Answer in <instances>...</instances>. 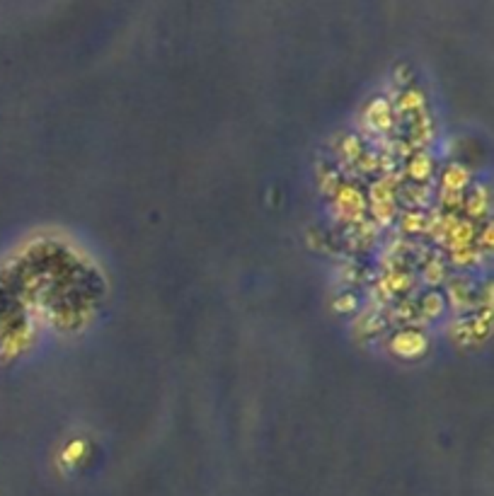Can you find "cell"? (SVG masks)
Listing matches in <instances>:
<instances>
[{
    "label": "cell",
    "mask_w": 494,
    "mask_h": 496,
    "mask_svg": "<svg viewBox=\"0 0 494 496\" xmlns=\"http://www.w3.org/2000/svg\"><path fill=\"white\" fill-rule=\"evenodd\" d=\"M441 308H443V301H441V296H439V293H427V296H424L422 310L427 312V315H439V312H441Z\"/></svg>",
    "instance_id": "cell-7"
},
{
    "label": "cell",
    "mask_w": 494,
    "mask_h": 496,
    "mask_svg": "<svg viewBox=\"0 0 494 496\" xmlns=\"http://www.w3.org/2000/svg\"><path fill=\"white\" fill-rule=\"evenodd\" d=\"M409 175H412L414 179H427V177L432 175V160L424 153L414 155V160L409 163Z\"/></svg>",
    "instance_id": "cell-5"
},
{
    "label": "cell",
    "mask_w": 494,
    "mask_h": 496,
    "mask_svg": "<svg viewBox=\"0 0 494 496\" xmlns=\"http://www.w3.org/2000/svg\"><path fill=\"white\" fill-rule=\"evenodd\" d=\"M451 238H453V245H456V247H463V245H468L473 240V225L468 223V220H461L458 225H453Z\"/></svg>",
    "instance_id": "cell-6"
},
{
    "label": "cell",
    "mask_w": 494,
    "mask_h": 496,
    "mask_svg": "<svg viewBox=\"0 0 494 496\" xmlns=\"http://www.w3.org/2000/svg\"><path fill=\"white\" fill-rule=\"evenodd\" d=\"M424 346H427V339H424L419 332H412V330H405V332L395 334V339H393V348L398 353H403V356L422 353Z\"/></svg>",
    "instance_id": "cell-1"
},
{
    "label": "cell",
    "mask_w": 494,
    "mask_h": 496,
    "mask_svg": "<svg viewBox=\"0 0 494 496\" xmlns=\"http://www.w3.org/2000/svg\"><path fill=\"white\" fill-rule=\"evenodd\" d=\"M443 184H446L448 191H461L468 184V170L461 165H451L443 175Z\"/></svg>",
    "instance_id": "cell-2"
},
{
    "label": "cell",
    "mask_w": 494,
    "mask_h": 496,
    "mask_svg": "<svg viewBox=\"0 0 494 496\" xmlns=\"http://www.w3.org/2000/svg\"><path fill=\"white\" fill-rule=\"evenodd\" d=\"M82 450H85V445H82V441H76V443H71L66 448V455L68 458H78V455L82 453Z\"/></svg>",
    "instance_id": "cell-9"
},
{
    "label": "cell",
    "mask_w": 494,
    "mask_h": 496,
    "mask_svg": "<svg viewBox=\"0 0 494 496\" xmlns=\"http://www.w3.org/2000/svg\"><path fill=\"white\" fill-rule=\"evenodd\" d=\"M339 206H344V209H351L354 213H359L361 209H364V199H361V194L354 189V186H342L339 189Z\"/></svg>",
    "instance_id": "cell-3"
},
{
    "label": "cell",
    "mask_w": 494,
    "mask_h": 496,
    "mask_svg": "<svg viewBox=\"0 0 494 496\" xmlns=\"http://www.w3.org/2000/svg\"><path fill=\"white\" fill-rule=\"evenodd\" d=\"M422 105V92H405L403 95V100H400V107L403 109H414V107H419Z\"/></svg>",
    "instance_id": "cell-8"
},
{
    "label": "cell",
    "mask_w": 494,
    "mask_h": 496,
    "mask_svg": "<svg viewBox=\"0 0 494 496\" xmlns=\"http://www.w3.org/2000/svg\"><path fill=\"white\" fill-rule=\"evenodd\" d=\"M369 119L373 121L376 126H388L390 124V107L385 100H376L369 109Z\"/></svg>",
    "instance_id": "cell-4"
}]
</instances>
